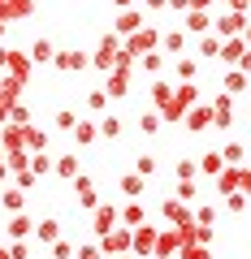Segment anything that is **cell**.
<instances>
[{
  "mask_svg": "<svg viewBox=\"0 0 251 259\" xmlns=\"http://www.w3.org/2000/svg\"><path fill=\"white\" fill-rule=\"evenodd\" d=\"M212 125L217 130H230L234 125V95H217V100H212Z\"/></svg>",
  "mask_w": 251,
  "mask_h": 259,
  "instance_id": "obj_7",
  "label": "cell"
},
{
  "mask_svg": "<svg viewBox=\"0 0 251 259\" xmlns=\"http://www.w3.org/2000/svg\"><path fill=\"white\" fill-rule=\"evenodd\" d=\"M177 259H212V250H208V246H182Z\"/></svg>",
  "mask_w": 251,
  "mask_h": 259,
  "instance_id": "obj_39",
  "label": "cell"
},
{
  "mask_svg": "<svg viewBox=\"0 0 251 259\" xmlns=\"http://www.w3.org/2000/svg\"><path fill=\"white\" fill-rule=\"evenodd\" d=\"M121 44H126V52H130L134 61H139V56H148V52L160 48V30L156 26H143V30H134L130 39H121Z\"/></svg>",
  "mask_w": 251,
  "mask_h": 259,
  "instance_id": "obj_2",
  "label": "cell"
},
{
  "mask_svg": "<svg viewBox=\"0 0 251 259\" xmlns=\"http://www.w3.org/2000/svg\"><path fill=\"white\" fill-rule=\"evenodd\" d=\"M143 26H148V18H143L139 9H121V18H117V35L121 39H130L134 30H143Z\"/></svg>",
  "mask_w": 251,
  "mask_h": 259,
  "instance_id": "obj_8",
  "label": "cell"
},
{
  "mask_svg": "<svg viewBox=\"0 0 251 259\" xmlns=\"http://www.w3.org/2000/svg\"><path fill=\"white\" fill-rule=\"evenodd\" d=\"M100 139H121V121L117 117H100Z\"/></svg>",
  "mask_w": 251,
  "mask_h": 259,
  "instance_id": "obj_32",
  "label": "cell"
},
{
  "mask_svg": "<svg viewBox=\"0 0 251 259\" xmlns=\"http://www.w3.org/2000/svg\"><path fill=\"white\" fill-rule=\"evenodd\" d=\"M234 69H242V74H247V78H251V52H242V61H238V65H234Z\"/></svg>",
  "mask_w": 251,
  "mask_h": 259,
  "instance_id": "obj_46",
  "label": "cell"
},
{
  "mask_svg": "<svg viewBox=\"0 0 251 259\" xmlns=\"http://www.w3.org/2000/svg\"><path fill=\"white\" fill-rule=\"evenodd\" d=\"M56 69H65V74H74V69H87V65H91V56L87 52H56Z\"/></svg>",
  "mask_w": 251,
  "mask_h": 259,
  "instance_id": "obj_13",
  "label": "cell"
},
{
  "mask_svg": "<svg viewBox=\"0 0 251 259\" xmlns=\"http://www.w3.org/2000/svg\"><path fill=\"white\" fill-rule=\"evenodd\" d=\"M9 125H30V112H26V108H18V104H13V112H9Z\"/></svg>",
  "mask_w": 251,
  "mask_h": 259,
  "instance_id": "obj_40",
  "label": "cell"
},
{
  "mask_svg": "<svg viewBox=\"0 0 251 259\" xmlns=\"http://www.w3.org/2000/svg\"><path fill=\"white\" fill-rule=\"evenodd\" d=\"M242 52H247V48H242V39H221V61H225V65H238Z\"/></svg>",
  "mask_w": 251,
  "mask_h": 259,
  "instance_id": "obj_19",
  "label": "cell"
},
{
  "mask_svg": "<svg viewBox=\"0 0 251 259\" xmlns=\"http://www.w3.org/2000/svg\"><path fill=\"white\" fill-rule=\"evenodd\" d=\"M121 259H139V255H121Z\"/></svg>",
  "mask_w": 251,
  "mask_h": 259,
  "instance_id": "obj_53",
  "label": "cell"
},
{
  "mask_svg": "<svg viewBox=\"0 0 251 259\" xmlns=\"http://www.w3.org/2000/svg\"><path fill=\"white\" fill-rule=\"evenodd\" d=\"M238 30H247V13H238V9L221 13V18L212 22V35H217V39H234Z\"/></svg>",
  "mask_w": 251,
  "mask_h": 259,
  "instance_id": "obj_3",
  "label": "cell"
},
{
  "mask_svg": "<svg viewBox=\"0 0 251 259\" xmlns=\"http://www.w3.org/2000/svg\"><path fill=\"white\" fill-rule=\"evenodd\" d=\"M117 186H121V194H126V199H139V194L148 190L139 173H126V177H117Z\"/></svg>",
  "mask_w": 251,
  "mask_h": 259,
  "instance_id": "obj_17",
  "label": "cell"
},
{
  "mask_svg": "<svg viewBox=\"0 0 251 259\" xmlns=\"http://www.w3.org/2000/svg\"><path fill=\"white\" fill-rule=\"evenodd\" d=\"M247 22H251V9H247Z\"/></svg>",
  "mask_w": 251,
  "mask_h": 259,
  "instance_id": "obj_54",
  "label": "cell"
},
{
  "mask_svg": "<svg viewBox=\"0 0 251 259\" xmlns=\"http://www.w3.org/2000/svg\"><path fill=\"white\" fill-rule=\"evenodd\" d=\"M195 194H199L195 182H177V186H173V199H182V203H195Z\"/></svg>",
  "mask_w": 251,
  "mask_h": 259,
  "instance_id": "obj_33",
  "label": "cell"
},
{
  "mask_svg": "<svg viewBox=\"0 0 251 259\" xmlns=\"http://www.w3.org/2000/svg\"><path fill=\"white\" fill-rule=\"evenodd\" d=\"M26 233H35V221H30V216H13V221H9V238H26Z\"/></svg>",
  "mask_w": 251,
  "mask_h": 259,
  "instance_id": "obj_25",
  "label": "cell"
},
{
  "mask_svg": "<svg viewBox=\"0 0 251 259\" xmlns=\"http://www.w3.org/2000/svg\"><path fill=\"white\" fill-rule=\"evenodd\" d=\"M113 5H117V9H130V0H113Z\"/></svg>",
  "mask_w": 251,
  "mask_h": 259,
  "instance_id": "obj_51",
  "label": "cell"
},
{
  "mask_svg": "<svg viewBox=\"0 0 251 259\" xmlns=\"http://www.w3.org/2000/svg\"><path fill=\"white\" fill-rule=\"evenodd\" d=\"M30 61H56L52 39H35V48H30Z\"/></svg>",
  "mask_w": 251,
  "mask_h": 259,
  "instance_id": "obj_26",
  "label": "cell"
},
{
  "mask_svg": "<svg viewBox=\"0 0 251 259\" xmlns=\"http://www.w3.org/2000/svg\"><path fill=\"white\" fill-rule=\"evenodd\" d=\"M156 255L160 259H177V255H182V238H177V229H169V233L156 238Z\"/></svg>",
  "mask_w": 251,
  "mask_h": 259,
  "instance_id": "obj_10",
  "label": "cell"
},
{
  "mask_svg": "<svg viewBox=\"0 0 251 259\" xmlns=\"http://www.w3.org/2000/svg\"><path fill=\"white\" fill-rule=\"evenodd\" d=\"M117 221H121V212H117L113 203H100V207H95V233H100V238L117 229Z\"/></svg>",
  "mask_w": 251,
  "mask_h": 259,
  "instance_id": "obj_9",
  "label": "cell"
},
{
  "mask_svg": "<svg viewBox=\"0 0 251 259\" xmlns=\"http://www.w3.org/2000/svg\"><path fill=\"white\" fill-rule=\"evenodd\" d=\"M208 125H212V108L195 104V108L186 112V130H195V134H199V130H208Z\"/></svg>",
  "mask_w": 251,
  "mask_h": 259,
  "instance_id": "obj_15",
  "label": "cell"
},
{
  "mask_svg": "<svg viewBox=\"0 0 251 259\" xmlns=\"http://www.w3.org/2000/svg\"><path fill=\"white\" fill-rule=\"evenodd\" d=\"M121 225H126V229H139V225H148V212H143L139 203H130V207H121Z\"/></svg>",
  "mask_w": 251,
  "mask_h": 259,
  "instance_id": "obj_21",
  "label": "cell"
},
{
  "mask_svg": "<svg viewBox=\"0 0 251 259\" xmlns=\"http://www.w3.org/2000/svg\"><path fill=\"white\" fill-rule=\"evenodd\" d=\"M56 130L74 134V130H78V117H74V112H56Z\"/></svg>",
  "mask_w": 251,
  "mask_h": 259,
  "instance_id": "obj_37",
  "label": "cell"
},
{
  "mask_svg": "<svg viewBox=\"0 0 251 259\" xmlns=\"http://www.w3.org/2000/svg\"><path fill=\"white\" fill-rule=\"evenodd\" d=\"M0 203H5V212H13V216H18L26 199H22V190H5V194H0Z\"/></svg>",
  "mask_w": 251,
  "mask_h": 259,
  "instance_id": "obj_30",
  "label": "cell"
},
{
  "mask_svg": "<svg viewBox=\"0 0 251 259\" xmlns=\"http://www.w3.org/2000/svg\"><path fill=\"white\" fill-rule=\"evenodd\" d=\"M186 5H191V0H169V9H186Z\"/></svg>",
  "mask_w": 251,
  "mask_h": 259,
  "instance_id": "obj_48",
  "label": "cell"
},
{
  "mask_svg": "<svg viewBox=\"0 0 251 259\" xmlns=\"http://www.w3.org/2000/svg\"><path fill=\"white\" fill-rule=\"evenodd\" d=\"M221 87H225V95H242V91H247V74H242V69H230Z\"/></svg>",
  "mask_w": 251,
  "mask_h": 259,
  "instance_id": "obj_22",
  "label": "cell"
},
{
  "mask_svg": "<svg viewBox=\"0 0 251 259\" xmlns=\"http://www.w3.org/2000/svg\"><path fill=\"white\" fill-rule=\"evenodd\" d=\"M173 69H177V78H182V82H195V78H199V61H191V56H177Z\"/></svg>",
  "mask_w": 251,
  "mask_h": 259,
  "instance_id": "obj_24",
  "label": "cell"
},
{
  "mask_svg": "<svg viewBox=\"0 0 251 259\" xmlns=\"http://www.w3.org/2000/svg\"><path fill=\"white\" fill-rule=\"evenodd\" d=\"M139 65L148 69V74H165V56H160V52H148V56H139Z\"/></svg>",
  "mask_w": 251,
  "mask_h": 259,
  "instance_id": "obj_31",
  "label": "cell"
},
{
  "mask_svg": "<svg viewBox=\"0 0 251 259\" xmlns=\"http://www.w3.org/2000/svg\"><path fill=\"white\" fill-rule=\"evenodd\" d=\"M104 104H109V95H104V91H91V95H87V108H91V112H100Z\"/></svg>",
  "mask_w": 251,
  "mask_h": 259,
  "instance_id": "obj_41",
  "label": "cell"
},
{
  "mask_svg": "<svg viewBox=\"0 0 251 259\" xmlns=\"http://www.w3.org/2000/svg\"><path fill=\"white\" fill-rule=\"evenodd\" d=\"M134 173H139V177H156V156H139Z\"/></svg>",
  "mask_w": 251,
  "mask_h": 259,
  "instance_id": "obj_36",
  "label": "cell"
},
{
  "mask_svg": "<svg viewBox=\"0 0 251 259\" xmlns=\"http://www.w3.org/2000/svg\"><path fill=\"white\" fill-rule=\"evenodd\" d=\"M74 194H78V207H87V212H95L100 207V194H95V182L87 173H78L74 177Z\"/></svg>",
  "mask_w": 251,
  "mask_h": 259,
  "instance_id": "obj_5",
  "label": "cell"
},
{
  "mask_svg": "<svg viewBox=\"0 0 251 259\" xmlns=\"http://www.w3.org/2000/svg\"><path fill=\"white\" fill-rule=\"evenodd\" d=\"M130 246H134V229H126V225H117L113 233H104V238H100L104 259H113V255H130Z\"/></svg>",
  "mask_w": 251,
  "mask_h": 259,
  "instance_id": "obj_1",
  "label": "cell"
},
{
  "mask_svg": "<svg viewBox=\"0 0 251 259\" xmlns=\"http://www.w3.org/2000/svg\"><path fill=\"white\" fill-rule=\"evenodd\" d=\"M182 30H186V35H208V30H212V18L199 13V9H191V13L182 18Z\"/></svg>",
  "mask_w": 251,
  "mask_h": 259,
  "instance_id": "obj_12",
  "label": "cell"
},
{
  "mask_svg": "<svg viewBox=\"0 0 251 259\" xmlns=\"http://www.w3.org/2000/svg\"><path fill=\"white\" fill-rule=\"evenodd\" d=\"M195 221H199V225H212V221H217V212H212V207H199Z\"/></svg>",
  "mask_w": 251,
  "mask_h": 259,
  "instance_id": "obj_45",
  "label": "cell"
},
{
  "mask_svg": "<svg viewBox=\"0 0 251 259\" xmlns=\"http://www.w3.org/2000/svg\"><path fill=\"white\" fill-rule=\"evenodd\" d=\"M199 56L204 61H221V39L208 30V35H199Z\"/></svg>",
  "mask_w": 251,
  "mask_h": 259,
  "instance_id": "obj_16",
  "label": "cell"
},
{
  "mask_svg": "<svg viewBox=\"0 0 251 259\" xmlns=\"http://www.w3.org/2000/svg\"><path fill=\"white\" fill-rule=\"evenodd\" d=\"M30 173H35V177L52 173V160H48V156H30Z\"/></svg>",
  "mask_w": 251,
  "mask_h": 259,
  "instance_id": "obj_38",
  "label": "cell"
},
{
  "mask_svg": "<svg viewBox=\"0 0 251 259\" xmlns=\"http://www.w3.org/2000/svg\"><path fill=\"white\" fill-rule=\"evenodd\" d=\"M139 130H143V134H156V130H160V112H156V108L143 112V117H139Z\"/></svg>",
  "mask_w": 251,
  "mask_h": 259,
  "instance_id": "obj_35",
  "label": "cell"
},
{
  "mask_svg": "<svg viewBox=\"0 0 251 259\" xmlns=\"http://www.w3.org/2000/svg\"><path fill=\"white\" fill-rule=\"evenodd\" d=\"M208 5H212V0H191V5H186V13H191V9H199V13H208Z\"/></svg>",
  "mask_w": 251,
  "mask_h": 259,
  "instance_id": "obj_47",
  "label": "cell"
},
{
  "mask_svg": "<svg viewBox=\"0 0 251 259\" xmlns=\"http://www.w3.org/2000/svg\"><path fill=\"white\" fill-rule=\"evenodd\" d=\"M165 5H169V0H148V9H165Z\"/></svg>",
  "mask_w": 251,
  "mask_h": 259,
  "instance_id": "obj_49",
  "label": "cell"
},
{
  "mask_svg": "<svg viewBox=\"0 0 251 259\" xmlns=\"http://www.w3.org/2000/svg\"><path fill=\"white\" fill-rule=\"evenodd\" d=\"M221 156H225V164H242V160H247V156H242V143H225Z\"/></svg>",
  "mask_w": 251,
  "mask_h": 259,
  "instance_id": "obj_34",
  "label": "cell"
},
{
  "mask_svg": "<svg viewBox=\"0 0 251 259\" xmlns=\"http://www.w3.org/2000/svg\"><path fill=\"white\" fill-rule=\"evenodd\" d=\"M0 259H13V250H9V246H0Z\"/></svg>",
  "mask_w": 251,
  "mask_h": 259,
  "instance_id": "obj_50",
  "label": "cell"
},
{
  "mask_svg": "<svg viewBox=\"0 0 251 259\" xmlns=\"http://www.w3.org/2000/svg\"><path fill=\"white\" fill-rule=\"evenodd\" d=\"M156 225H139V229H134V246H130V255H156Z\"/></svg>",
  "mask_w": 251,
  "mask_h": 259,
  "instance_id": "obj_4",
  "label": "cell"
},
{
  "mask_svg": "<svg viewBox=\"0 0 251 259\" xmlns=\"http://www.w3.org/2000/svg\"><path fill=\"white\" fill-rule=\"evenodd\" d=\"M74 143H78V147H91V143H100V125H91V121H83V125L74 130Z\"/></svg>",
  "mask_w": 251,
  "mask_h": 259,
  "instance_id": "obj_20",
  "label": "cell"
},
{
  "mask_svg": "<svg viewBox=\"0 0 251 259\" xmlns=\"http://www.w3.org/2000/svg\"><path fill=\"white\" fill-rule=\"evenodd\" d=\"M35 238H39V242H61V225L48 216V221H39V225H35Z\"/></svg>",
  "mask_w": 251,
  "mask_h": 259,
  "instance_id": "obj_23",
  "label": "cell"
},
{
  "mask_svg": "<svg viewBox=\"0 0 251 259\" xmlns=\"http://www.w3.org/2000/svg\"><path fill=\"white\" fill-rule=\"evenodd\" d=\"M177 182H195V173H199V160H177Z\"/></svg>",
  "mask_w": 251,
  "mask_h": 259,
  "instance_id": "obj_29",
  "label": "cell"
},
{
  "mask_svg": "<svg viewBox=\"0 0 251 259\" xmlns=\"http://www.w3.org/2000/svg\"><path fill=\"white\" fill-rule=\"evenodd\" d=\"M52 168H56L61 177H69V182H74V177H78V156H61Z\"/></svg>",
  "mask_w": 251,
  "mask_h": 259,
  "instance_id": "obj_28",
  "label": "cell"
},
{
  "mask_svg": "<svg viewBox=\"0 0 251 259\" xmlns=\"http://www.w3.org/2000/svg\"><path fill=\"white\" fill-rule=\"evenodd\" d=\"M35 13V0H0V22L9 26V22H22Z\"/></svg>",
  "mask_w": 251,
  "mask_h": 259,
  "instance_id": "obj_6",
  "label": "cell"
},
{
  "mask_svg": "<svg viewBox=\"0 0 251 259\" xmlns=\"http://www.w3.org/2000/svg\"><path fill=\"white\" fill-rule=\"evenodd\" d=\"M5 69H9V78L26 82V78H30V56L26 52H9V65H5Z\"/></svg>",
  "mask_w": 251,
  "mask_h": 259,
  "instance_id": "obj_14",
  "label": "cell"
},
{
  "mask_svg": "<svg viewBox=\"0 0 251 259\" xmlns=\"http://www.w3.org/2000/svg\"><path fill=\"white\" fill-rule=\"evenodd\" d=\"M160 48H165V52H182V48H186V30H169V35H160Z\"/></svg>",
  "mask_w": 251,
  "mask_h": 259,
  "instance_id": "obj_27",
  "label": "cell"
},
{
  "mask_svg": "<svg viewBox=\"0 0 251 259\" xmlns=\"http://www.w3.org/2000/svg\"><path fill=\"white\" fill-rule=\"evenodd\" d=\"M225 207H230V212H242V207H247V194H225Z\"/></svg>",
  "mask_w": 251,
  "mask_h": 259,
  "instance_id": "obj_43",
  "label": "cell"
},
{
  "mask_svg": "<svg viewBox=\"0 0 251 259\" xmlns=\"http://www.w3.org/2000/svg\"><path fill=\"white\" fill-rule=\"evenodd\" d=\"M52 255L56 259H74V246H69V242H52Z\"/></svg>",
  "mask_w": 251,
  "mask_h": 259,
  "instance_id": "obj_44",
  "label": "cell"
},
{
  "mask_svg": "<svg viewBox=\"0 0 251 259\" xmlns=\"http://www.w3.org/2000/svg\"><path fill=\"white\" fill-rule=\"evenodd\" d=\"M126 91H130V69H113V74H109V82H104V95L121 100Z\"/></svg>",
  "mask_w": 251,
  "mask_h": 259,
  "instance_id": "obj_11",
  "label": "cell"
},
{
  "mask_svg": "<svg viewBox=\"0 0 251 259\" xmlns=\"http://www.w3.org/2000/svg\"><path fill=\"white\" fill-rule=\"evenodd\" d=\"M221 168H225V156H221V151H204V156H199V173L221 177Z\"/></svg>",
  "mask_w": 251,
  "mask_h": 259,
  "instance_id": "obj_18",
  "label": "cell"
},
{
  "mask_svg": "<svg viewBox=\"0 0 251 259\" xmlns=\"http://www.w3.org/2000/svg\"><path fill=\"white\" fill-rule=\"evenodd\" d=\"M74 259H104V250H100V246H78Z\"/></svg>",
  "mask_w": 251,
  "mask_h": 259,
  "instance_id": "obj_42",
  "label": "cell"
},
{
  "mask_svg": "<svg viewBox=\"0 0 251 259\" xmlns=\"http://www.w3.org/2000/svg\"><path fill=\"white\" fill-rule=\"evenodd\" d=\"M242 35H247V44H251V22H247V30H242Z\"/></svg>",
  "mask_w": 251,
  "mask_h": 259,
  "instance_id": "obj_52",
  "label": "cell"
}]
</instances>
